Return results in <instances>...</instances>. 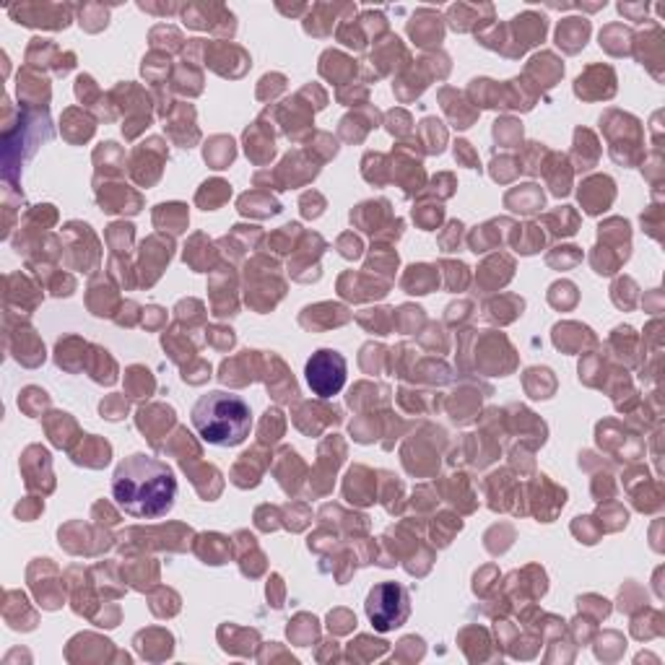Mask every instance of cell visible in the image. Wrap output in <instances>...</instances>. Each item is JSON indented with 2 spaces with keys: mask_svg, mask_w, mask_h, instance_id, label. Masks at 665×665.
<instances>
[{
  "mask_svg": "<svg viewBox=\"0 0 665 665\" xmlns=\"http://www.w3.org/2000/svg\"><path fill=\"white\" fill-rule=\"evenodd\" d=\"M21 470H24L26 486H29L32 491H42V494H47V489L42 486V481L50 486V491L55 489L53 476H42V470H47V473H50V452H47L45 448L32 445V448L26 449V452H24V458H21Z\"/></svg>",
  "mask_w": 665,
  "mask_h": 665,
  "instance_id": "8992f818",
  "label": "cell"
},
{
  "mask_svg": "<svg viewBox=\"0 0 665 665\" xmlns=\"http://www.w3.org/2000/svg\"><path fill=\"white\" fill-rule=\"evenodd\" d=\"M307 382L312 393L320 398H333L346 385V359L333 348H320L307 361Z\"/></svg>",
  "mask_w": 665,
  "mask_h": 665,
  "instance_id": "5b68a950",
  "label": "cell"
},
{
  "mask_svg": "<svg viewBox=\"0 0 665 665\" xmlns=\"http://www.w3.org/2000/svg\"><path fill=\"white\" fill-rule=\"evenodd\" d=\"M24 613H35L32 609H29V603H26L24 593H18V590H5V603H3V619H5V621L11 624V630L29 631L26 621L21 619Z\"/></svg>",
  "mask_w": 665,
  "mask_h": 665,
  "instance_id": "ba28073f",
  "label": "cell"
},
{
  "mask_svg": "<svg viewBox=\"0 0 665 665\" xmlns=\"http://www.w3.org/2000/svg\"><path fill=\"white\" fill-rule=\"evenodd\" d=\"M229 185L221 180H214V182H206L203 185V190L198 193V203L206 208V211H214L218 203H224V200L229 198Z\"/></svg>",
  "mask_w": 665,
  "mask_h": 665,
  "instance_id": "9c48e42d",
  "label": "cell"
},
{
  "mask_svg": "<svg viewBox=\"0 0 665 665\" xmlns=\"http://www.w3.org/2000/svg\"><path fill=\"white\" fill-rule=\"evenodd\" d=\"M455 156H458V159H463L468 166H479L476 156L470 154V144H466V141H458V144H455Z\"/></svg>",
  "mask_w": 665,
  "mask_h": 665,
  "instance_id": "4fadbf2b",
  "label": "cell"
},
{
  "mask_svg": "<svg viewBox=\"0 0 665 665\" xmlns=\"http://www.w3.org/2000/svg\"><path fill=\"white\" fill-rule=\"evenodd\" d=\"M112 497L130 518H141V520L164 518L177 499L175 470L159 458L136 452L115 468Z\"/></svg>",
  "mask_w": 665,
  "mask_h": 665,
  "instance_id": "6da1fadb",
  "label": "cell"
},
{
  "mask_svg": "<svg viewBox=\"0 0 665 665\" xmlns=\"http://www.w3.org/2000/svg\"><path fill=\"white\" fill-rule=\"evenodd\" d=\"M39 512H42V502H39V499H24V502L16 507L18 520H35Z\"/></svg>",
  "mask_w": 665,
  "mask_h": 665,
  "instance_id": "7c38bea8",
  "label": "cell"
},
{
  "mask_svg": "<svg viewBox=\"0 0 665 665\" xmlns=\"http://www.w3.org/2000/svg\"><path fill=\"white\" fill-rule=\"evenodd\" d=\"M16 91L18 102L21 105H35V107L47 109V99H50V86H47V78L35 73L32 65H26L24 71H18L16 78Z\"/></svg>",
  "mask_w": 665,
  "mask_h": 665,
  "instance_id": "52a82bcc",
  "label": "cell"
},
{
  "mask_svg": "<svg viewBox=\"0 0 665 665\" xmlns=\"http://www.w3.org/2000/svg\"><path fill=\"white\" fill-rule=\"evenodd\" d=\"M411 613L408 606V593L403 585L398 582H379L369 590L367 598V616L372 621V627L378 631H390L406 624Z\"/></svg>",
  "mask_w": 665,
  "mask_h": 665,
  "instance_id": "277c9868",
  "label": "cell"
},
{
  "mask_svg": "<svg viewBox=\"0 0 665 665\" xmlns=\"http://www.w3.org/2000/svg\"><path fill=\"white\" fill-rule=\"evenodd\" d=\"M55 421H57V427H55L53 421L45 424L47 432H50L53 445H57V448H71V437H65V427H73V418L68 414H55Z\"/></svg>",
  "mask_w": 665,
  "mask_h": 665,
  "instance_id": "8fae6325",
  "label": "cell"
},
{
  "mask_svg": "<svg viewBox=\"0 0 665 665\" xmlns=\"http://www.w3.org/2000/svg\"><path fill=\"white\" fill-rule=\"evenodd\" d=\"M193 427L208 445L237 448L250 437L252 411L239 396L211 390L193 406Z\"/></svg>",
  "mask_w": 665,
  "mask_h": 665,
  "instance_id": "7a4b0ae2",
  "label": "cell"
},
{
  "mask_svg": "<svg viewBox=\"0 0 665 665\" xmlns=\"http://www.w3.org/2000/svg\"><path fill=\"white\" fill-rule=\"evenodd\" d=\"M50 117L47 112H32L24 109L18 112V123L11 127H3V175L5 182H14V169L21 166L24 159L35 154L42 141H50Z\"/></svg>",
  "mask_w": 665,
  "mask_h": 665,
  "instance_id": "3957f363",
  "label": "cell"
},
{
  "mask_svg": "<svg viewBox=\"0 0 665 665\" xmlns=\"http://www.w3.org/2000/svg\"><path fill=\"white\" fill-rule=\"evenodd\" d=\"M47 403H50V398H47L45 390H39V388H26V390L18 396V408L29 416L42 414V408H47Z\"/></svg>",
  "mask_w": 665,
  "mask_h": 665,
  "instance_id": "30bf717a",
  "label": "cell"
}]
</instances>
